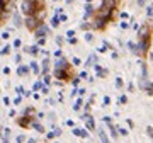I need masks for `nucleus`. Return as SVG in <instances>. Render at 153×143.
<instances>
[{
	"instance_id": "3",
	"label": "nucleus",
	"mask_w": 153,
	"mask_h": 143,
	"mask_svg": "<svg viewBox=\"0 0 153 143\" xmlns=\"http://www.w3.org/2000/svg\"><path fill=\"white\" fill-rule=\"evenodd\" d=\"M27 2H31V4H34V2H36V0H27Z\"/></svg>"
},
{
	"instance_id": "1",
	"label": "nucleus",
	"mask_w": 153,
	"mask_h": 143,
	"mask_svg": "<svg viewBox=\"0 0 153 143\" xmlns=\"http://www.w3.org/2000/svg\"><path fill=\"white\" fill-rule=\"evenodd\" d=\"M26 26H27V29H34L36 26H38V17L27 16V19H26Z\"/></svg>"
},
{
	"instance_id": "2",
	"label": "nucleus",
	"mask_w": 153,
	"mask_h": 143,
	"mask_svg": "<svg viewBox=\"0 0 153 143\" xmlns=\"http://www.w3.org/2000/svg\"><path fill=\"white\" fill-rule=\"evenodd\" d=\"M2 7H4V2H2V0H0V9H2Z\"/></svg>"
}]
</instances>
